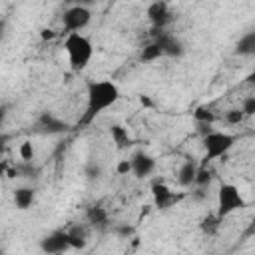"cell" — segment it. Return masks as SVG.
Returning <instances> with one entry per match:
<instances>
[{
	"label": "cell",
	"mask_w": 255,
	"mask_h": 255,
	"mask_svg": "<svg viewBox=\"0 0 255 255\" xmlns=\"http://www.w3.org/2000/svg\"><path fill=\"white\" fill-rule=\"evenodd\" d=\"M153 199H155V205L159 207V209H165V207H169L177 197H175V193L167 187V185H163V183H155L153 187Z\"/></svg>",
	"instance_id": "obj_11"
},
{
	"label": "cell",
	"mask_w": 255,
	"mask_h": 255,
	"mask_svg": "<svg viewBox=\"0 0 255 255\" xmlns=\"http://www.w3.org/2000/svg\"><path fill=\"white\" fill-rule=\"evenodd\" d=\"M112 137H114V141L120 147L126 145V143H129V133H128V129L124 126H112Z\"/></svg>",
	"instance_id": "obj_17"
},
{
	"label": "cell",
	"mask_w": 255,
	"mask_h": 255,
	"mask_svg": "<svg viewBox=\"0 0 255 255\" xmlns=\"http://www.w3.org/2000/svg\"><path fill=\"white\" fill-rule=\"evenodd\" d=\"M197 165L191 161V159H187V161H183L181 165H179V169H177V181H179V185H191V183H195V175H197Z\"/></svg>",
	"instance_id": "obj_12"
},
{
	"label": "cell",
	"mask_w": 255,
	"mask_h": 255,
	"mask_svg": "<svg viewBox=\"0 0 255 255\" xmlns=\"http://www.w3.org/2000/svg\"><path fill=\"white\" fill-rule=\"evenodd\" d=\"M237 54L239 56H253L255 54V32H247L237 42Z\"/></svg>",
	"instance_id": "obj_15"
},
{
	"label": "cell",
	"mask_w": 255,
	"mask_h": 255,
	"mask_svg": "<svg viewBox=\"0 0 255 255\" xmlns=\"http://www.w3.org/2000/svg\"><path fill=\"white\" fill-rule=\"evenodd\" d=\"M90 20H92V10L82 4L70 6L62 14V26L68 34H82V30L90 24Z\"/></svg>",
	"instance_id": "obj_5"
},
{
	"label": "cell",
	"mask_w": 255,
	"mask_h": 255,
	"mask_svg": "<svg viewBox=\"0 0 255 255\" xmlns=\"http://www.w3.org/2000/svg\"><path fill=\"white\" fill-rule=\"evenodd\" d=\"M18 153H20V157L24 161H30V159H34V145L30 141H24V143H20Z\"/></svg>",
	"instance_id": "obj_19"
},
{
	"label": "cell",
	"mask_w": 255,
	"mask_h": 255,
	"mask_svg": "<svg viewBox=\"0 0 255 255\" xmlns=\"http://www.w3.org/2000/svg\"><path fill=\"white\" fill-rule=\"evenodd\" d=\"M68 233V243H70V249H82L86 247L88 243V235H86V229L84 227H72V229H66Z\"/></svg>",
	"instance_id": "obj_14"
},
{
	"label": "cell",
	"mask_w": 255,
	"mask_h": 255,
	"mask_svg": "<svg viewBox=\"0 0 255 255\" xmlns=\"http://www.w3.org/2000/svg\"><path fill=\"white\" fill-rule=\"evenodd\" d=\"M40 249L46 255H62L70 251V243H68V233L64 229H56L48 235H44L40 239Z\"/></svg>",
	"instance_id": "obj_6"
},
{
	"label": "cell",
	"mask_w": 255,
	"mask_h": 255,
	"mask_svg": "<svg viewBox=\"0 0 255 255\" xmlns=\"http://www.w3.org/2000/svg\"><path fill=\"white\" fill-rule=\"evenodd\" d=\"M70 126L68 122H64L62 118H58L52 112H44L38 120H36V131L40 133H48V135H56V133H64L68 131Z\"/></svg>",
	"instance_id": "obj_7"
},
{
	"label": "cell",
	"mask_w": 255,
	"mask_h": 255,
	"mask_svg": "<svg viewBox=\"0 0 255 255\" xmlns=\"http://www.w3.org/2000/svg\"><path fill=\"white\" fill-rule=\"evenodd\" d=\"M155 44L159 46L161 54H167V56H179V54L183 52L181 44H179L173 36H165V34H161V36H159V40H157Z\"/></svg>",
	"instance_id": "obj_13"
},
{
	"label": "cell",
	"mask_w": 255,
	"mask_h": 255,
	"mask_svg": "<svg viewBox=\"0 0 255 255\" xmlns=\"http://www.w3.org/2000/svg\"><path fill=\"white\" fill-rule=\"evenodd\" d=\"M4 30H6V20H4V18H0V38L4 36Z\"/></svg>",
	"instance_id": "obj_23"
},
{
	"label": "cell",
	"mask_w": 255,
	"mask_h": 255,
	"mask_svg": "<svg viewBox=\"0 0 255 255\" xmlns=\"http://www.w3.org/2000/svg\"><path fill=\"white\" fill-rule=\"evenodd\" d=\"M34 199H36V191H34L32 187H18V189H14V193H12L14 207L20 209V211L30 209L32 203H34Z\"/></svg>",
	"instance_id": "obj_10"
},
{
	"label": "cell",
	"mask_w": 255,
	"mask_h": 255,
	"mask_svg": "<svg viewBox=\"0 0 255 255\" xmlns=\"http://www.w3.org/2000/svg\"><path fill=\"white\" fill-rule=\"evenodd\" d=\"M120 100V88L112 80H92L86 88V110L78 120V126H90L106 110L116 106Z\"/></svg>",
	"instance_id": "obj_1"
},
{
	"label": "cell",
	"mask_w": 255,
	"mask_h": 255,
	"mask_svg": "<svg viewBox=\"0 0 255 255\" xmlns=\"http://www.w3.org/2000/svg\"><path fill=\"white\" fill-rule=\"evenodd\" d=\"M237 141V135L229 133V131H209L205 137H203V151H205V161H213V159H219L223 155L229 153V149L235 145Z\"/></svg>",
	"instance_id": "obj_4"
},
{
	"label": "cell",
	"mask_w": 255,
	"mask_h": 255,
	"mask_svg": "<svg viewBox=\"0 0 255 255\" xmlns=\"http://www.w3.org/2000/svg\"><path fill=\"white\" fill-rule=\"evenodd\" d=\"M147 18L155 24V26H163L165 22L171 20V12H169V4L165 2H153L147 6Z\"/></svg>",
	"instance_id": "obj_9"
},
{
	"label": "cell",
	"mask_w": 255,
	"mask_h": 255,
	"mask_svg": "<svg viewBox=\"0 0 255 255\" xmlns=\"http://www.w3.org/2000/svg\"><path fill=\"white\" fill-rule=\"evenodd\" d=\"M159 56H163V54H161V50H159L157 44H149V46L143 48V52H141V60H145V62H153V60H157Z\"/></svg>",
	"instance_id": "obj_18"
},
{
	"label": "cell",
	"mask_w": 255,
	"mask_h": 255,
	"mask_svg": "<svg viewBox=\"0 0 255 255\" xmlns=\"http://www.w3.org/2000/svg\"><path fill=\"white\" fill-rule=\"evenodd\" d=\"M88 221L92 225H104L108 221V211L100 205H94V207L88 209Z\"/></svg>",
	"instance_id": "obj_16"
},
{
	"label": "cell",
	"mask_w": 255,
	"mask_h": 255,
	"mask_svg": "<svg viewBox=\"0 0 255 255\" xmlns=\"http://www.w3.org/2000/svg\"><path fill=\"white\" fill-rule=\"evenodd\" d=\"M195 118H197V120L211 122V120H213V114H209V110H197V112H195Z\"/></svg>",
	"instance_id": "obj_22"
},
{
	"label": "cell",
	"mask_w": 255,
	"mask_h": 255,
	"mask_svg": "<svg viewBox=\"0 0 255 255\" xmlns=\"http://www.w3.org/2000/svg\"><path fill=\"white\" fill-rule=\"evenodd\" d=\"M116 171H118V175H128V173H131V165H129V159H122V161L118 163Z\"/></svg>",
	"instance_id": "obj_21"
},
{
	"label": "cell",
	"mask_w": 255,
	"mask_h": 255,
	"mask_svg": "<svg viewBox=\"0 0 255 255\" xmlns=\"http://www.w3.org/2000/svg\"><path fill=\"white\" fill-rule=\"evenodd\" d=\"M129 165H131V173L135 177H147L155 169V159L145 151H137L135 155H131Z\"/></svg>",
	"instance_id": "obj_8"
},
{
	"label": "cell",
	"mask_w": 255,
	"mask_h": 255,
	"mask_svg": "<svg viewBox=\"0 0 255 255\" xmlns=\"http://www.w3.org/2000/svg\"><path fill=\"white\" fill-rule=\"evenodd\" d=\"M62 255H66V253H62Z\"/></svg>",
	"instance_id": "obj_24"
},
{
	"label": "cell",
	"mask_w": 255,
	"mask_h": 255,
	"mask_svg": "<svg viewBox=\"0 0 255 255\" xmlns=\"http://www.w3.org/2000/svg\"><path fill=\"white\" fill-rule=\"evenodd\" d=\"M241 114H243V116H251V114H255V96H249V98L243 102Z\"/></svg>",
	"instance_id": "obj_20"
},
{
	"label": "cell",
	"mask_w": 255,
	"mask_h": 255,
	"mask_svg": "<svg viewBox=\"0 0 255 255\" xmlns=\"http://www.w3.org/2000/svg\"><path fill=\"white\" fill-rule=\"evenodd\" d=\"M64 52L72 72H84L94 58V44L86 34H68L64 38Z\"/></svg>",
	"instance_id": "obj_2"
},
{
	"label": "cell",
	"mask_w": 255,
	"mask_h": 255,
	"mask_svg": "<svg viewBox=\"0 0 255 255\" xmlns=\"http://www.w3.org/2000/svg\"><path fill=\"white\" fill-rule=\"evenodd\" d=\"M245 207V197L235 183H221L217 189V219H223Z\"/></svg>",
	"instance_id": "obj_3"
}]
</instances>
